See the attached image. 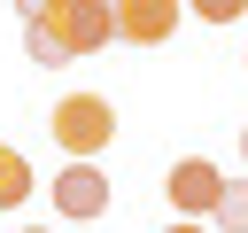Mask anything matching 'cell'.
<instances>
[{
	"label": "cell",
	"instance_id": "6da1fadb",
	"mask_svg": "<svg viewBox=\"0 0 248 233\" xmlns=\"http://www.w3.org/2000/svg\"><path fill=\"white\" fill-rule=\"evenodd\" d=\"M46 132H54V148H62V155L93 163V155L116 140V109H108L101 93H62V101H54V116H46Z\"/></svg>",
	"mask_w": 248,
	"mask_h": 233
},
{
	"label": "cell",
	"instance_id": "7a4b0ae2",
	"mask_svg": "<svg viewBox=\"0 0 248 233\" xmlns=\"http://www.w3.org/2000/svg\"><path fill=\"white\" fill-rule=\"evenodd\" d=\"M163 194H170V210H178V217H209V210H217V194H225V179H217V163L178 155V163H170V179H163Z\"/></svg>",
	"mask_w": 248,
	"mask_h": 233
},
{
	"label": "cell",
	"instance_id": "3957f363",
	"mask_svg": "<svg viewBox=\"0 0 248 233\" xmlns=\"http://www.w3.org/2000/svg\"><path fill=\"white\" fill-rule=\"evenodd\" d=\"M178 8H186V0H108L124 47H163V39L178 31Z\"/></svg>",
	"mask_w": 248,
	"mask_h": 233
},
{
	"label": "cell",
	"instance_id": "277c9868",
	"mask_svg": "<svg viewBox=\"0 0 248 233\" xmlns=\"http://www.w3.org/2000/svg\"><path fill=\"white\" fill-rule=\"evenodd\" d=\"M46 194H54L62 217H108V179H101V163H62V179H54Z\"/></svg>",
	"mask_w": 248,
	"mask_h": 233
},
{
	"label": "cell",
	"instance_id": "5b68a950",
	"mask_svg": "<svg viewBox=\"0 0 248 233\" xmlns=\"http://www.w3.org/2000/svg\"><path fill=\"white\" fill-rule=\"evenodd\" d=\"M62 47H70V54H101V47H116V16H108V0H62Z\"/></svg>",
	"mask_w": 248,
	"mask_h": 233
},
{
	"label": "cell",
	"instance_id": "8992f818",
	"mask_svg": "<svg viewBox=\"0 0 248 233\" xmlns=\"http://www.w3.org/2000/svg\"><path fill=\"white\" fill-rule=\"evenodd\" d=\"M23 54H31V62H46V70L78 62V54L62 47V8H46V16H31V23H23Z\"/></svg>",
	"mask_w": 248,
	"mask_h": 233
},
{
	"label": "cell",
	"instance_id": "52a82bcc",
	"mask_svg": "<svg viewBox=\"0 0 248 233\" xmlns=\"http://www.w3.org/2000/svg\"><path fill=\"white\" fill-rule=\"evenodd\" d=\"M23 194H31V163H23V148L0 140V210H16Z\"/></svg>",
	"mask_w": 248,
	"mask_h": 233
},
{
	"label": "cell",
	"instance_id": "ba28073f",
	"mask_svg": "<svg viewBox=\"0 0 248 233\" xmlns=\"http://www.w3.org/2000/svg\"><path fill=\"white\" fill-rule=\"evenodd\" d=\"M209 217H217V225H225V233H248V179H240V186H225V194H217V210H209Z\"/></svg>",
	"mask_w": 248,
	"mask_h": 233
},
{
	"label": "cell",
	"instance_id": "9c48e42d",
	"mask_svg": "<svg viewBox=\"0 0 248 233\" xmlns=\"http://www.w3.org/2000/svg\"><path fill=\"white\" fill-rule=\"evenodd\" d=\"M186 8H194L202 23H240V16H248V0H186Z\"/></svg>",
	"mask_w": 248,
	"mask_h": 233
},
{
	"label": "cell",
	"instance_id": "30bf717a",
	"mask_svg": "<svg viewBox=\"0 0 248 233\" xmlns=\"http://www.w3.org/2000/svg\"><path fill=\"white\" fill-rule=\"evenodd\" d=\"M46 8H62V0H16V16L31 23V16H46Z\"/></svg>",
	"mask_w": 248,
	"mask_h": 233
},
{
	"label": "cell",
	"instance_id": "8fae6325",
	"mask_svg": "<svg viewBox=\"0 0 248 233\" xmlns=\"http://www.w3.org/2000/svg\"><path fill=\"white\" fill-rule=\"evenodd\" d=\"M163 233H202V225H194V217H178V225H163Z\"/></svg>",
	"mask_w": 248,
	"mask_h": 233
},
{
	"label": "cell",
	"instance_id": "7c38bea8",
	"mask_svg": "<svg viewBox=\"0 0 248 233\" xmlns=\"http://www.w3.org/2000/svg\"><path fill=\"white\" fill-rule=\"evenodd\" d=\"M240 163H248V124H240Z\"/></svg>",
	"mask_w": 248,
	"mask_h": 233
},
{
	"label": "cell",
	"instance_id": "4fadbf2b",
	"mask_svg": "<svg viewBox=\"0 0 248 233\" xmlns=\"http://www.w3.org/2000/svg\"><path fill=\"white\" fill-rule=\"evenodd\" d=\"M23 233H46V225H23Z\"/></svg>",
	"mask_w": 248,
	"mask_h": 233
}]
</instances>
